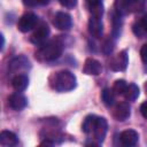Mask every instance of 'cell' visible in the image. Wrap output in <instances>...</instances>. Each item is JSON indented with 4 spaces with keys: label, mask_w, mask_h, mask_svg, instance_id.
Wrapping results in <instances>:
<instances>
[{
    "label": "cell",
    "mask_w": 147,
    "mask_h": 147,
    "mask_svg": "<svg viewBox=\"0 0 147 147\" xmlns=\"http://www.w3.org/2000/svg\"><path fill=\"white\" fill-rule=\"evenodd\" d=\"M49 34V28L45 22H40L37 24L33 34L31 36V41L36 45H42Z\"/></svg>",
    "instance_id": "8992f818"
},
{
    "label": "cell",
    "mask_w": 147,
    "mask_h": 147,
    "mask_svg": "<svg viewBox=\"0 0 147 147\" xmlns=\"http://www.w3.org/2000/svg\"><path fill=\"white\" fill-rule=\"evenodd\" d=\"M93 132H94V139L98 141V144L102 142L107 133V121L103 117L96 118V123L94 125Z\"/></svg>",
    "instance_id": "8fae6325"
},
{
    "label": "cell",
    "mask_w": 147,
    "mask_h": 147,
    "mask_svg": "<svg viewBox=\"0 0 147 147\" xmlns=\"http://www.w3.org/2000/svg\"><path fill=\"white\" fill-rule=\"evenodd\" d=\"M49 0H23V3L28 7H37L48 3Z\"/></svg>",
    "instance_id": "cb8c5ba5"
},
{
    "label": "cell",
    "mask_w": 147,
    "mask_h": 147,
    "mask_svg": "<svg viewBox=\"0 0 147 147\" xmlns=\"http://www.w3.org/2000/svg\"><path fill=\"white\" fill-rule=\"evenodd\" d=\"M28 84H29V78H28V76H25L23 74L16 75L11 80V85L16 92L24 91L28 87Z\"/></svg>",
    "instance_id": "2e32d148"
},
{
    "label": "cell",
    "mask_w": 147,
    "mask_h": 147,
    "mask_svg": "<svg viewBox=\"0 0 147 147\" xmlns=\"http://www.w3.org/2000/svg\"><path fill=\"white\" fill-rule=\"evenodd\" d=\"M101 100L106 106H113L115 102V93L110 88H105L101 92Z\"/></svg>",
    "instance_id": "ffe728a7"
},
{
    "label": "cell",
    "mask_w": 147,
    "mask_h": 147,
    "mask_svg": "<svg viewBox=\"0 0 147 147\" xmlns=\"http://www.w3.org/2000/svg\"><path fill=\"white\" fill-rule=\"evenodd\" d=\"M37 24H38V16L33 13H26L20 18L17 23V28L21 32H28L32 30Z\"/></svg>",
    "instance_id": "5b68a950"
},
{
    "label": "cell",
    "mask_w": 147,
    "mask_h": 147,
    "mask_svg": "<svg viewBox=\"0 0 147 147\" xmlns=\"http://www.w3.org/2000/svg\"><path fill=\"white\" fill-rule=\"evenodd\" d=\"M101 49H102V52H103L106 55L110 54V53L113 52V49H114V40H113L110 37L106 38V39L103 40V42H102Z\"/></svg>",
    "instance_id": "603a6c76"
},
{
    "label": "cell",
    "mask_w": 147,
    "mask_h": 147,
    "mask_svg": "<svg viewBox=\"0 0 147 147\" xmlns=\"http://www.w3.org/2000/svg\"><path fill=\"white\" fill-rule=\"evenodd\" d=\"M121 15H118L117 13L113 15V34L114 37H118L121 33V26H122V22H121Z\"/></svg>",
    "instance_id": "44dd1931"
},
{
    "label": "cell",
    "mask_w": 147,
    "mask_h": 147,
    "mask_svg": "<svg viewBox=\"0 0 147 147\" xmlns=\"http://www.w3.org/2000/svg\"><path fill=\"white\" fill-rule=\"evenodd\" d=\"M140 56H141V60L145 63H147V44H145L141 47V49H140Z\"/></svg>",
    "instance_id": "484cf974"
},
{
    "label": "cell",
    "mask_w": 147,
    "mask_h": 147,
    "mask_svg": "<svg viewBox=\"0 0 147 147\" xmlns=\"http://www.w3.org/2000/svg\"><path fill=\"white\" fill-rule=\"evenodd\" d=\"M126 87H127V84H126V82L124 79H117L114 83L113 91H114L115 94H124Z\"/></svg>",
    "instance_id": "7402d4cb"
},
{
    "label": "cell",
    "mask_w": 147,
    "mask_h": 147,
    "mask_svg": "<svg viewBox=\"0 0 147 147\" xmlns=\"http://www.w3.org/2000/svg\"><path fill=\"white\" fill-rule=\"evenodd\" d=\"M17 142H18V139H17V137L14 132H10V131H7V130L1 131V133H0V144L2 146L11 147V146H16Z\"/></svg>",
    "instance_id": "9a60e30c"
},
{
    "label": "cell",
    "mask_w": 147,
    "mask_h": 147,
    "mask_svg": "<svg viewBox=\"0 0 147 147\" xmlns=\"http://www.w3.org/2000/svg\"><path fill=\"white\" fill-rule=\"evenodd\" d=\"M8 105L14 110H21L26 106V98L20 92L13 93L8 98Z\"/></svg>",
    "instance_id": "7c38bea8"
},
{
    "label": "cell",
    "mask_w": 147,
    "mask_h": 147,
    "mask_svg": "<svg viewBox=\"0 0 147 147\" xmlns=\"http://www.w3.org/2000/svg\"><path fill=\"white\" fill-rule=\"evenodd\" d=\"M63 42L60 38L45 41L36 52V59L41 62L53 61L57 59L63 52Z\"/></svg>",
    "instance_id": "6da1fadb"
},
{
    "label": "cell",
    "mask_w": 147,
    "mask_h": 147,
    "mask_svg": "<svg viewBox=\"0 0 147 147\" xmlns=\"http://www.w3.org/2000/svg\"><path fill=\"white\" fill-rule=\"evenodd\" d=\"M140 25L142 26V29H144L145 32L147 33V14H145V15L141 17V20H140Z\"/></svg>",
    "instance_id": "83f0119b"
},
{
    "label": "cell",
    "mask_w": 147,
    "mask_h": 147,
    "mask_svg": "<svg viewBox=\"0 0 147 147\" xmlns=\"http://www.w3.org/2000/svg\"><path fill=\"white\" fill-rule=\"evenodd\" d=\"M49 84L55 91L67 92L76 87L77 79H76V76L69 70H61V71L54 72L49 77Z\"/></svg>",
    "instance_id": "7a4b0ae2"
},
{
    "label": "cell",
    "mask_w": 147,
    "mask_h": 147,
    "mask_svg": "<svg viewBox=\"0 0 147 147\" xmlns=\"http://www.w3.org/2000/svg\"><path fill=\"white\" fill-rule=\"evenodd\" d=\"M0 38H1V49H2V48H3V45H5V38H3L2 34L0 36Z\"/></svg>",
    "instance_id": "f1b7e54d"
},
{
    "label": "cell",
    "mask_w": 147,
    "mask_h": 147,
    "mask_svg": "<svg viewBox=\"0 0 147 147\" xmlns=\"http://www.w3.org/2000/svg\"><path fill=\"white\" fill-rule=\"evenodd\" d=\"M83 71H84L86 75L98 76V75L101 74V71H102V65H101V63H100L98 60L92 59V57H88V59H86V61H85V63H84Z\"/></svg>",
    "instance_id": "30bf717a"
},
{
    "label": "cell",
    "mask_w": 147,
    "mask_h": 147,
    "mask_svg": "<svg viewBox=\"0 0 147 147\" xmlns=\"http://www.w3.org/2000/svg\"><path fill=\"white\" fill-rule=\"evenodd\" d=\"M145 90H146V94H147V82H146V84H145Z\"/></svg>",
    "instance_id": "f546056e"
},
{
    "label": "cell",
    "mask_w": 147,
    "mask_h": 147,
    "mask_svg": "<svg viewBox=\"0 0 147 147\" xmlns=\"http://www.w3.org/2000/svg\"><path fill=\"white\" fill-rule=\"evenodd\" d=\"M30 67H31L30 61L24 55H18V56L14 57L8 64L9 71L13 74H17V75H20V72L26 71L28 69H30Z\"/></svg>",
    "instance_id": "277c9868"
},
{
    "label": "cell",
    "mask_w": 147,
    "mask_h": 147,
    "mask_svg": "<svg viewBox=\"0 0 147 147\" xmlns=\"http://www.w3.org/2000/svg\"><path fill=\"white\" fill-rule=\"evenodd\" d=\"M123 95L127 101H134L139 96V87L136 84H127V87Z\"/></svg>",
    "instance_id": "ac0fdd59"
},
{
    "label": "cell",
    "mask_w": 147,
    "mask_h": 147,
    "mask_svg": "<svg viewBox=\"0 0 147 147\" xmlns=\"http://www.w3.org/2000/svg\"><path fill=\"white\" fill-rule=\"evenodd\" d=\"M53 24L59 30H62V31L69 30L71 28V24H72L71 16L64 11H59L55 14V16L53 18Z\"/></svg>",
    "instance_id": "ba28073f"
},
{
    "label": "cell",
    "mask_w": 147,
    "mask_h": 147,
    "mask_svg": "<svg viewBox=\"0 0 147 147\" xmlns=\"http://www.w3.org/2000/svg\"><path fill=\"white\" fill-rule=\"evenodd\" d=\"M130 114H131V110L127 102H119L114 110V117L119 122L127 119L130 117Z\"/></svg>",
    "instance_id": "4fadbf2b"
},
{
    "label": "cell",
    "mask_w": 147,
    "mask_h": 147,
    "mask_svg": "<svg viewBox=\"0 0 147 147\" xmlns=\"http://www.w3.org/2000/svg\"><path fill=\"white\" fill-rule=\"evenodd\" d=\"M59 1L65 8H74L77 5V0H59Z\"/></svg>",
    "instance_id": "d4e9b609"
},
{
    "label": "cell",
    "mask_w": 147,
    "mask_h": 147,
    "mask_svg": "<svg viewBox=\"0 0 147 147\" xmlns=\"http://www.w3.org/2000/svg\"><path fill=\"white\" fill-rule=\"evenodd\" d=\"M119 138H121V142L124 146H134L138 142L139 134L134 130H125L121 133Z\"/></svg>",
    "instance_id": "5bb4252c"
},
{
    "label": "cell",
    "mask_w": 147,
    "mask_h": 147,
    "mask_svg": "<svg viewBox=\"0 0 147 147\" xmlns=\"http://www.w3.org/2000/svg\"><path fill=\"white\" fill-rule=\"evenodd\" d=\"M144 5L145 0H115V10L118 15H127L139 11Z\"/></svg>",
    "instance_id": "3957f363"
},
{
    "label": "cell",
    "mask_w": 147,
    "mask_h": 147,
    "mask_svg": "<svg viewBox=\"0 0 147 147\" xmlns=\"http://www.w3.org/2000/svg\"><path fill=\"white\" fill-rule=\"evenodd\" d=\"M88 31L94 38H101L103 32V24L101 21V17L91 16L88 20Z\"/></svg>",
    "instance_id": "9c48e42d"
},
{
    "label": "cell",
    "mask_w": 147,
    "mask_h": 147,
    "mask_svg": "<svg viewBox=\"0 0 147 147\" xmlns=\"http://www.w3.org/2000/svg\"><path fill=\"white\" fill-rule=\"evenodd\" d=\"M129 63V56L126 51H122L116 54L109 62V68L113 71H124Z\"/></svg>",
    "instance_id": "52a82bcc"
},
{
    "label": "cell",
    "mask_w": 147,
    "mask_h": 147,
    "mask_svg": "<svg viewBox=\"0 0 147 147\" xmlns=\"http://www.w3.org/2000/svg\"><path fill=\"white\" fill-rule=\"evenodd\" d=\"M96 116L95 115H88L85 117V119L83 121V124H82V130L83 132L85 133H90L91 131H93L94 129V125L96 123Z\"/></svg>",
    "instance_id": "d6986e66"
},
{
    "label": "cell",
    "mask_w": 147,
    "mask_h": 147,
    "mask_svg": "<svg viewBox=\"0 0 147 147\" xmlns=\"http://www.w3.org/2000/svg\"><path fill=\"white\" fill-rule=\"evenodd\" d=\"M140 113L147 119V101H145V102L141 103V106H140Z\"/></svg>",
    "instance_id": "4316f807"
},
{
    "label": "cell",
    "mask_w": 147,
    "mask_h": 147,
    "mask_svg": "<svg viewBox=\"0 0 147 147\" xmlns=\"http://www.w3.org/2000/svg\"><path fill=\"white\" fill-rule=\"evenodd\" d=\"M90 11L92 13L93 16L101 17L103 14V6H102V0H86Z\"/></svg>",
    "instance_id": "e0dca14e"
}]
</instances>
